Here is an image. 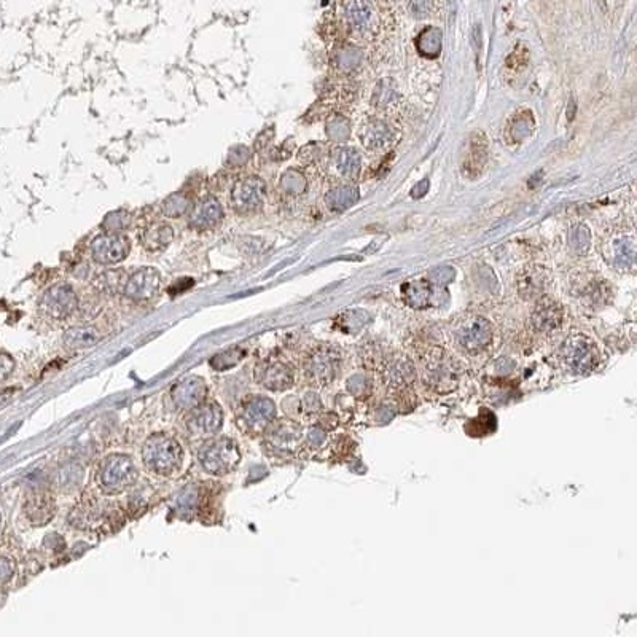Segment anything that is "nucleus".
<instances>
[{"label":"nucleus","mask_w":637,"mask_h":637,"mask_svg":"<svg viewBox=\"0 0 637 637\" xmlns=\"http://www.w3.org/2000/svg\"><path fill=\"white\" fill-rule=\"evenodd\" d=\"M182 457L183 452L180 445L167 435L150 436L142 450L144 464L148 470L163 475V477H169L179 470Z\"/></svg>","instance_id":"nucleus-1"},{"label":"nucleus","mask_w":637,"mask_h":637,"mask_svg":"<svg viewBox=\"0 0 637 637\" xmlns=\"http://www.w3.org/2000/svg\"><path fill=\"white\" fill-rule=\"evenodd\" d=\"M559 359L570 373L586 375L596 370L601 362V350L586 334H572L559 349Z\"/></svg>","instance_id":"nucleus-2"},{"label":"nucleus","mask_w":637,"mask_h":637,"mask_svg":"<svg viewBox=\"0 0 637 637\" xmlns=\"http://www.w3.org/2000/svg\"><path fill=\"white\" fill-rule=\"evenodd\" d=\"M137 482V468L128 456L110 455L101 462L97 483L107 494H120Z\"/></svg>","instance_id":"nucleus-3"},{"label":"nucleus","mask_w":637,"mask_h":637,"mask_svg":"<svg viewBox=\"0 0 637 637\" xmlns=\"http://www.w3.org/2000/svg\"><path fill=\"white\" fill-rule=\"evenodd\" d=\"M199 462L203 468L212 475H226L233 472L239 464V446L228 436H219L207 441L199 450Z\"/></svg>","instance_id":"nucleus-4"},{"label":"nucleus","mask_w":637,"mask_h":637,"mask_svg":"<svg viewBox=\"0 0 637 637\" xmlns=\"http://www.w3.org/2000/svg\"><path fill=\"white\" fill-rule=\"evenodd\" d=\"M424 380L439 393L455 391L459 382V366L441 349L432 350L424 360Z\"/></svg>","instance_id":"nucleus-5"},{"label":"nucleus","mask_w":637,"mask_h":637,"mask_svg":"<svg viewBox=\"0 0 637 637\" xmlns=\"http://www.w3.org/2000/svg\"><path fill=\"white\" fill-rule=\"evenodd\" d=\"M341 354L332 346L316 348L307 355L303 365L306 380L314 386H327L338 376Z\"/></svg>","instance_id":"nucleus-6"},{"label":"nucleus","mask_w":637,"mask_h":637,"mask_svg":"<svg viewBox=\"0 0 637 637\" xmlns=\"http://www.w3.org/2000/svg\"><path fill=\"white\" fill-rule=\"evenodd\" d=\"M43 316L53 321H64L78 307V296L67 282H59L43 291L39 301Z\"/></svg>","instance_id":"nucleus-7"},{"label":"nucleus","mask_w":637,"mask_h":637,"mask_svg":"<svg viewBox=\"0 0 637 637\" xmlns=\"http://www.w3.org/2000/svg\"><path fill=\"white\" fill-rule=\"evenodd\" d=\"M494 328L488 318L482 316L468 317L466 321L459 323L456 330V339L466 353L479 354L484 349H488L493 343Z\"/></svg>","instance_id":"nucleus-8"},{"label":"nucleus","mask_w":637,"mask_h":637,"mask_svg":"<svg viewBox=\"0 0 637 637\" xmlns=\"http://www.w3.org/2000/svg\"><path fill=\"white\" fill-rule=\"evenodd\" d=\"M266 196V183L258 176H247L231 188V206L236 212L249 214L262 209Z\"/></svg>","instance_id":"nucleus-9"},{"label":"nucleus","mask_w":637,"mask_h":637,"mask_svg":"<svg viewBox=\"0 0 637 637\" xmlns=\"http://www.w3.org/2000/svg\"><path fill=\"white\" fill-rule=\"evenodd\" d=\"M131 250V242L125 235L102 233L91 242V255L97 264L110 266L125 260Z\"/></svg>","instance_id":"nucleus-10"},{"label":"nucleus","mask_w":637,"mask_h":637,"mask_svg":"<svg viewBox=\"0 0 637 637\" xmlns=\"http://www.w3.org/2000/svg\"><path fill=\"white\" fill-rule=\"evenodd\" d=\"M223 411L215 402H204L192 409L187 418V429L193 436L209 439L222 429Z\"/></svg>","instance_id":"nucleus-11"},{"label":"nucleus","mask_w":637,"mask_h":637,"mask_svg":"<svg viewBox=\"0 0 637 637\" xmlns=\"http://www.w3.org/2000/svg\"><path fill=\"white\" fill-rule=\"evenodd\" d=\"M161 273L153 266H144L128 278L123 295L134 301H147L158 295L161 287Z\"/></svg>","instance_id":"nucleus-12"},{"label":"nucleus","mask_w":637,"mask_h":637,"mask_svg":"<svg viewBox=\"0 0 637 637\" xmlns=\"http://www.w3.org/2000/svg\"><path fill=\"white\" fill-rule=\"evenodd\" d=\"M295 380L294 370L289 364L280 360L260 362L255 368V381L269 391L280 392L291 387Z\"/></svg>","instance_id":"nucleus-13"},{"label":"nucleus","mask_w":637,"mask_h":637,"mask_svg":"<svg viewBox=\"0 0 637 637\" xmlns=\"http://www.w3.org/2000/svg\"><path fill=\"white\" fill-rule=\"evenodd\" d=\"M223 207L220 201L212 194L203 196L193 204L190 212L187 214L188 225L193 230L206 231L212 230L223 220Z\"/></svg>","instance_id":"nucleus-14"},{"label":"nucleus","mask_w":637,"mask_h":637,"mask_svg":"<svg viewBox=\"0 0 637 637\" xmlns=\"http://www.w3.org/2000/svg\"><path fill=\"white\" fill-rule=\"evenodd\" d=\"M206 396L207 386L199 376H188L177 382L176 387L172 389V400L176 407L183 411H192L198 408L199 405L206 402Z\"/></svg>","instance_id":"nucleus-15"},{"label":"nucleus","mask_w":637,"mask_h":637,"mask_svg":"<svg viewBox=\"0 0 637 637\" xmlns=\"http://www.w3.org/2000/svg\"><path fill=\"white\" fill-rule=\"evenodd\" d=\"M241 418L252 430L266 429L276 418V405L268 397H253L244 403Z\"/></svg>","instance_id":"nucleus-16"},{"label":"nucleus","mask_w":637,"mask_h":637,"mask_svg":"<svg viewBox=\"0 0 637 637\" xmlns=\"http://www.w3.org/2000/svg\"><path fill=\"white\" fill-rule=\"evenodd\" d=\"M303 432L295 423L280 421L266 427V441L278 451H291L298 446Z\"/></svg>","instance_id":"nucleus-17"},{"label":"nucleus","mask_w":637,"mask_h":637,"mask_svg":"<svg viewBox=\"0 0 637 637\" xmlns=\"http://www.w3.org/2000/svg\"><path fill=\"white\" fill-rule=\"evenodd\" d=\"M53 511H55V504H53L50 493L43 489V486H34L26 502V513L31 521L34 525H45L51 520Z\"/></svg>","instance_id":"nucleus-18"},{"label":"nucleus","mask_w":637,"mask_h":637,"mask_svg":"<svg viewBox=\"0 0 637 637\" xmlns=\"http://www.w3.org/2000/svg\"><path fill=\"white\" fill-rule=\"evenodd\" d=\"M531 321L537 332H554L556 328H559L561 323H563V307L556 303V301L545 298L542 301H538V305L532 312Z\"/></svg>","instance_id":"nucleus-19"},{"label":"nucleus","mask_w":637,"mask_h":637,"mask_svg":"<svg viewBox=\"0 0 637 637\" xmlns=\"http://www.w3.org/2000/svg\"><path fill=\"white\" fill-rule=\"evenodd\" d=\"M140 241L145 250L148 252H163L174 241V230L166 222H152L147 225L140 235Z\"/></svg>","instance_id":"nucleus-20"},{"label":"nucleus","mask_w":637,"mask_h":637,"mask_svg":"<svg viewBox=\"0 0 637 637\" xmlns=\"http://www.w3.org/2000/svg\"><path fill=\"white\" fill-rule=\"evenodd\" d=\"M403 300L413 309H425L435 305V285L430 280H413L402 287Z\"/></svg>","instance_id":"nucleus-21"},{"label":"nucleus","mask_w":637,"mask_h":637,"mask_svg":"<svg viewBox=\"0 0 637 637\" xmlns=\"http://www.w3.org/2000/svg\"><path fill=\"white\" fill-rule=\"evenodd\" d=\"M547 279V271L542 266L532 264V266L525 268V271H521L518 276V291L526 300L536 298L543 291Z\"/></svg>","instance_id":"nucleus-22"},{"label":"nucleus","mask_w":637,"mask_h":637,"mask_svg":"<svg viewBox=\"0 0 637 637\" xmlns=\"http://www.w3.org/2000/svg\"><path fill=\"white\" fill-rule=\"evenodd\" d=\"M488 158V144H486V136L482 133L473 134L468 140V152L464 158V171L470 177H477L483 171Z\"/></svg>","instance_id":"nucleus-23"},{"label":"nucleus","mask_w":637,"mask_h":637,"mask_svg":"<svg viewBox=\"0 0 637 637\" xmlns=\"http://www.w3.org/2000/svg\"><path fill=\"white\" fill-rule=\"evenodd\" d=\"M101 341V333L93 325H78L69 328L64 334V344L69 349L93 348Z\"/></svg>","instance_id":"nucleus-24"},{"label":"nucleus","mask_w":637,"mask_h":637,"mask_svg":"<svg viewBox=\"0 0 637 637\" xmlns=\"http://www.w3.org/2000/svg\"><path fill=\"white\" fill-rule=\"evenodd\" d=\"M393 139V129L384 121H371L362 133V142L366 148L384 147Z\"/></svg>","instance_id":"nucleus-25"},{"label":"nucleus","mask_w":637,"mask_h":637,"mask_svg":"<svg viewBox=\"0 0 637 637\" xmlns=\"http://www.w3.org/2000/svg\"><path fill=\"white\" fill-rule=\"evenodd\" d=\"M359 199V190L355 187L344 185L333 188L325 194V204L332 212H343L353 207Z\"/></svg>","instance_id":"nucleus-26"},{"label":"nucleus","mask_w":637,"mask_h":637,"mask_svg":"<svg viewBox=\"0 0 637 637\" xmlns=\"http://www.w3.org/2000/svg\"><path fill=\"white\" fill-rule=\"evenodd\" d=\"M126 273L123 269H105L101 274H97L94 280L97 290H101L105 295H118L123 294L126 285Z\"/></svg>","instance_id":"nucleus-27"},{"label":"nucleus","mask_w":637,"mask_h":637,"mask_svg":"<svg viewBox=\"0 0 637 637\" xmlns=\"http://www.w3.org/2000/svg\"><path fill=\"white\" fill-rule=\"evenodd\" d=\"M536 128V120H534L532 113L529 110L516 113L515 117L509 121V128H507V134L513 140V142H521L526 137H529Z\"/></svg>","instance_id":"nucleus-28"},{"label":"nucleus","mask_w":637,"mask_h":637,"mask_svg":"<svg viewBox=\"0 0 637 637\" xmlns=\"http://www.w3.org/2000/svg\"><path fill=\"white\" fill-rule=\"evenodd\" d=\"M333 161L339 174L344 177H355L360 169V156L354 148H338L333 155Z\"/></svg>","instance_id":"nucleus-29"},{"label":"nucleus","mask_w":637,"mask_h":637,"mask_svg":"<svg viewBox=\"0 0 637 637\" xmlns=\"http://www.w3.org/2000/svg\"><path fill=\"white\" fill-rule=\"evenodd\" d=\"M192 201L190 196L187 193L179 192L174 194H169L163 203H161V212L169 219H179L183 215L190 212Z\"/></svg>","instance_id":"nucleus-30"},{"label":"nucleus","mask_w":637,"mask_h":637,"mask_svg":"<svg viewBox=\"0 0 637 637\" xmlns=\"http://www.w3.org/2000/svg\"><path fill=\"white\" fill-rule=\"evenodd\" d=\"M83 482V468L75 464L62 467L56 475V486L62 493H72L78 489Z\"/></svg>","instance_id":"nucleus-31"},{"label":"nucleus","mask_w":637,"mask_h":637,"mask_svg":"<svg viewBox=\"0 0 637 637\" xmlns=\"http://www.w3.org/2000/svg\"><path fill=\"white\" fill-rule=\"evenodd\" d=\"M133 222V215L125 209H117L113 212L107 214L104 220H102L101 228L104 230V233L109 235H123V231H126Z\"/></svg>","instance_id":"nucleus-32"},{"label":"nucleus","mask_w":637,"mask_h":637,"mask_svg":"<svg viewBox=\"0 0 637 637\" xmlns=\"http://www.w3.org/2000/svg\"><path fill=\"white\" fill-rule=\"evenodd\" d=\"M418 50L421 55L436 58L441 51V32L435 28H427L418 37Z\"/></svg>","instance_id":"nucleus-33"},{"label":"nucleus","mask_w":637,"mask_h":637,"mask_svg":"<svg viewBox=\"0 0 637 637\" xmlns=\"http://www.w3.org/2000/svg\"><path fill=\"white\" fill-rule=\"evenodd\" d=\"M280 190L287 193L289 196H300L303 194L307 188L306 177L301 174L298 169H289L285 171L282 177H280Z\"/></svg>","instance_id":"nucleus-34"},{"label":"nucleus","mask_w":637,"mask_h":637,"mask_svg":"<svg viewBox=\"0 0 637 637\" xmlns=\"http://www.w3.org/2000/svg\"><path fill=\"white\" fill-rule=\"evenodd\" d=\"M242 357H244V350L241 348H231L228 350H225V353L214 355V357L210 359V365H212L214 370L225 371L236 366L242 360Z\"/></svg>","instance_id":"nucleus-35"},{"label":"nucleus","mask_w":637,"mask_h":637,"mask_svg":"<svg viewBox=\"0 0 637 637\" xmlns=\"http://www.w3.org/2000/svg\"><path fill=\"white\" fill-rule=\"evenodd\" d=\"M344 8H346V16L349 23L353 24L354 28H362L370 18V5L365 2L346 3Z\"/></svg>","instance_id":"nucleus-36"},{"label":"nucleus","mask_w":637,"mask_h":637,"mask_svg":"<svg viewBox=\"0 0 637 637\" xmlns=\"http://www.w3.org/2000/svg\"><path fill=\"white\" fill-rule=\"evenodd\" d=\"M177 507H179V510L183 515H193V513H196L199 507L198 489L194 488V486L183 489L179 499H177Z\"/></svg>","instance_id":"nucleus-37"},{"label":"nucleus","mask_w":637,"mask_h":637,"mask_svg":"<svg viewBox=\"0 0 637 637\" xmlns=\"http://www.w3.org/2000/svg\"><path fill=\"white\" fill-rule=\"evenodd\" d=\"M590 230L585 225H579L575 228H572L570 231V247L572 250L577 253H583L588 250V246H590Z\"/></svg>","instance_id":"nucleus-38"},{"label":"nucleus","mask_w":637,"mask_h":637,"mask_svg":"<svg viewBox=\"0 0 637 637\" xmlns=\"http://www.w3.org/2000/svg\"><path fill=\"white\" fill-rule=\"evenodd\" d=\"M327 134L332 140H344L349 136V123L344 117H333L328 120Z\"/></svg>","instance_id":"nucleus-39"},{"label":"nucleus","mask_w":637,"mask_h":637,"mask_svg":"<svg viewBox=\"0 0 637 637\" xmlns=\"http://www.w3.org/2000/svg\"><path fill=\"white\" fill-rule=\"evenodd\" d=\"M636 258V247L633 239L629 241H622L618 244L617 249V263L622 268H631L634 263Z\"/></svg>","instance_id":"nucleus-40"},{"label":"nucleus","mask_w":637,"mask_h":637,"mask_svg":"<svg viewBox=\"0 0 637 637\" xmlns=\"http://www.w3.org/2000/svg\"><path fill=\"white\" fill-rule=\"evenodd\" d=\"M250 160V150L246 145H235L230 148L228 156H226V166L230 167H242Z\"/></svg>","instance_id":"nucleus-41"},{"label":"nucleus","mask_w":637,"mask_h":637,"mask_svg":"<svg viewBox=\"0 0 637 637\" xmlns=\"http://www.w3.org/2000/svg\"><path fill=\"white\" fill-rule=\"evenodd\" d=\"M430 284H434L435 287H443V285L450 284L452 279H455V269L451 266H440L435 268L430 271Z\"/></svg>","instance_id":"nucleus-42"},{"label":"nucleus","mask_w":637,"mask_h":637,"mask_svg":"<svg viewBox=\"0 0 637 637\" xmlns=\"http://www.w3.org/2000/svg\"><path fill=\"white\" fill-rule=\"evenodd\" d=\"M15 574V564L5 556H0V585L12 580Z\"/></svg>","instance_id":"nucleus-43"},{"label":"nucleus","mask_w":637,"mask_h":637,"mask_svg":"<svg viewBox=\"0 0 637 637\" xmlns=\"http://www.w3.org/2000/svg\"><path fill=\"white\" fill-rule=\"evenodd\" d=\"M15 366L13 359L10 357L7 354H0V380L7 377L10 373H12Z\"/></svg>","instance_id":"nucleus-44"},{"label":"nucleus","mask_w":637,"mask_h":637,"mask_svg":"<svg viewBox=\"0 0 637 637\" xmlns=\"http://www.w3.org/2000/svg\"><path fill=\"white\" fill-rule=\"evenodd\" d=\"M298 156H300V161H303V163H312V161H314L318 155H317V150H314V152H311V144H309V145H306V147H303L300 150Z\"/></svg>","instance_id":"nucleus-45"},{"label":"nucleus","mask_w":637,"mask_h":637,"mask_svg":"<svg viewBox=\"0 0 637 637\" xmlns=\"http://www.w3.org/2000/svg\"><path fill=\"white\" fill-rule=\"evenodd\" d=\"M15 392H16L15 389H8V391L0 392V408H2L3 405H7L10 400H12V397H13Z\"/></svg>","instance_id":"nucleus-46"}]
</instances>
